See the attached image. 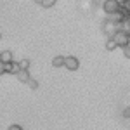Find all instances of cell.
I'll list each match as a JSON object with an SVG mask.
<instances>
[{"label": "cell", "mask_w": 130, "mask_h": 130, "mask_svg": "<svg viewBox=\"0 0 130 130\" xmlns=\"http://www.w3.org/2000/svg\"><path fill=\"white\" fill-rule=\"evenodd\" d=\"M4 73H9V75H18L19 73V66H18V62H7V64H4Z\"/></svg>", "instance_id": "cell-5"}, {"label": "cell", "mask_w": 130, "mask_h": 130, "mask_svg": "<svg viewBox=\"0 0 130 130\" xmlns=\"http://www.w3.org/2000/svg\"><path fill=\"white\" fill-rule=\"evenodd\" d=\"M106 49H108V50H115V49H116V43L109 38V40L106 42Z\"/></svg>", "instance_id": "cell-12"}, {"label": "cell", "mask_w": 130, "mask_h": 130, "mask_svg": "<svg viewBox=\"0 0 130 130\" xmlns=\"http://www.w3.org/2000/svg\"><path fill=\"white\" fill-rule=\"evenodd\" d=\"M14 57H12V52L10 50H4V52H0V62L2 64H7V62H12Z\"/></svg>", "instance_id": "cell-6"}, {"label": "cell", "mask_w": 130, "mask_h": 130, "mask_svg": "<svg viewBox=\"0 0 130 130\" xmlns=\"http://www.w3.org/2000/svg\"><path fill=\"white\" fill-rule=\"evenodd\" d=\"M0 38H2V33H0Z\"/></svg>", "instance_id": "cell-18"}, {"label": "cell", "mask_w": 130, "mask_h": 130, "mask_svg": "<svg viewBox=\"0 0 130 130\" xmlns=\"http://www.w3.org/2000/svg\"><path fill=\"white\" fill-rule=\"evenodd\" d=\"M56 2H57V0H42L40 5H42V7H45V9H49V7H52Z\"/></svg>", "instance_id": "cell-10"}, {"label": "cell", "mask_w": 130, "mask_h": 130, "mask_svg": "<svg viewBox=\"0 0 130 130\" xmlns=\"http://www.w3.org/2000/svg\"><path fill=\"white\" fill-rule=\"evenodd\" d=\"M62 64H64V57H62V56H56V57L52 59V66H54V68H62Z\"/></svg>", "instance_id": "cell-7"}, {"label": "cell", "mask_w": 130, "mask_h": 130, "mask_svg": "<svg viewBox=\"0 0 130 130\" xmlns=\"http://www.w3.org/2000/svg\"><path fill=\"white\" fill-rule=\"evenodd\" d=\"M123 116H125V118H127V120H128V116H130V111H128V108H127V109L123 111Z\"/></svg>", "instance_id": "cell-15"}, {"label": "cell", "mask_w": 130, "mask_h": 130, "mask_svg": "<svg viewBox=\"0 0 130 130\" xmlns=\"http://www.w3.org/2000/svg\"><path fill=\"white\" fill-rule=\"evenodd\" d=\"M26 85H28V87H30V89H37V87H38V83H37V80H35V78H30V80L26 82Z\"/></svg>", "instance_id": "cell-11"}, {"label": "cell", "mask_w": 130, "mask_h": 130, "mask_svg": "<svg viewBox=\"0 0 130 130\" xmlns=\"http://www.w3.org/2000/svg\"><path fill=\"white\" fill-rule=\"evenodd\" d=\"M102 31L106 33V37H108V38H111V37L118 31V24H115V23H111L109 19H106L104 23H102Z\"/></svg>", "instance_id": "cell-3"}, {"label": "cell", "mask_w": 130, "mask_h": 130, "mask_svg": "<svg viewBox=\"0 0 130 130\" xmlns=\"http://www.w3.org/2000/svg\"><path fill=\"white\" fill-rule=\"evenodd\" d=\"M9 130H23V128H21L19 125H10V127H9Z\"/></svg>", "instance_id": "cell-14"}, {"label": "cell", "mask_w": 130, "mask_h": 130, "mask_svg": "<svg viewBox=\"0 0 130 130\" xmlns=\"http://www.w3.org/2000/svg\"><path fill=\"white\" fill-rule=\"evenodd\" d=\"M111 40L116 43V47H127V45H130V35H127V33H123V31H116L113 37H111Z\"/></svg>", "instance_id": "cell-1"}, {"label": "cell", "mask_w": 130, "mask_h": 130, "mask_svg": "<svg viewBox=\"0 0 130 130\" xmlns=\"http://www.w3.org/2000/svg\"><path fill=\"white\" fill-rule=\"evenodd\" d=\"M0 75H4V64L0 62Z\"/></svg>", "instance_id": "cell-16"}, {"label": "cell", "mask_w": 130, "mask_h": 130, "mask_svg": "<svg viewBox=\"0 0 130 130\" xmlns=\"http://www.w3.org/2000/svg\"><path fill=\"white\" fill-rule=\"evenodd\" d=\"M78 66H80V62H78L76 57H73V56L64 57V64H62V68H66V70H70V71H76V70H78Z\"/></svg>", "instance_id": "cell-4"}, {"label": "cell", "mask_w": 130, "mask_h": 130, "mask_svg": "<svg viewBox=\"0 0 130 130\" xmlns=\"http://www.w3.org/2000/svg\"><path fill=\"white\" fill-rule=\"evenodd\" d=\"M18 78H19L21 82H24V83H26L31 76H30V73H28V71H19V73H18Z\"/></svg>", "instance_id": "cell-9"}, {"label": "cell", "mask_w": 130, "mask_h": 130, "mask_svg": "<svg viewBox=\"0 0 130 130\" xmlns=\"http://www.w3.org/2000/svg\"><path fill=\"white\" fill-rule=\"evenodd\" d=\"M33 2H37V4H40V2H42V0H33Z\"/></svg>", "instance_id": "cell-17"}, {"label": "cell", "mask_w": 130, "mask_h": 130, "mask_svg": "<svg viewBox=\"0 0 130 130\" xmlns=\"http://www.w3.org/2000/svg\"><path fill=\"white\" fill-rule=\"evenodd\" d=\"M102 9H104V12L109 16V14H115V12H118V10H120V4H118L116 0H104Z\"/></svg>", "instance_id": "cell-2"}, {"label": "cell", "mask_w": 130, "mask_h": 130, "mask_svg": "<svg viewBox=\"0 0 130 130\" xmlns=\"http://www.w3.org/2000/svg\"><path fill=\"white\" fill-rule=\"evenodd\" d=\"M18 66H19V71H28L30 70V59H21L18 62Z\"/></svg>", "instance_id": "cell-8"}, {"label": "cell", "mask_w": 130, "mask_h": 130, "mask_svg": "<svg viewBox=\"0 0 130 130\" xmlns=\"http://www.w3.org/2000/svg\"><path fill=\"white\" fill-rule=\"evenodd\" d=\"M123 54H125V57H127V59L130 57V45H127V47H123Z\"/></svg>", "instance_id": "cell-13"}]
</instances>
